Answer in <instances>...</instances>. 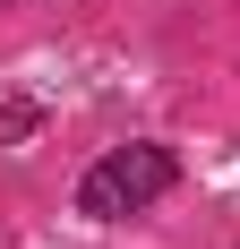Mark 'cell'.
I'll use <instances>...</instances> for the list:
<instances>
[{"instance_id":"1","label":"cell","mask_w":240,"mask_h":249,"mask_svg":"<svg viewBox=\"0 0 240 249\" xmlns=\"http://www.w3.org/2000/svg\"><path fill=\"white\" fill-rule=\"evenodd\" d=\"M171 172H180V163H171V146H112L95 172L77 180V206H86V215H103V224H120V215H137V206L163 198Z\"/></svg>"}]
</instances>
